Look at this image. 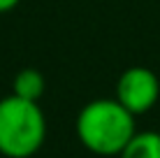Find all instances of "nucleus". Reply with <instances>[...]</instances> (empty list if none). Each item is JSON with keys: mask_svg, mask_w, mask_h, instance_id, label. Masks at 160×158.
I'll list each match as a JSON object with an SVG mask.
<instances>
[{"mask_svg": "<svg viewBox=\"0 0 160 158\" xmlns=\"http://www.w3.org/2000/svg\"><path fill=\"white\" fill-rule=\"evenodd\" d=\"M74 133L86 151L102 158H118L137 133V116L116 98H95L79 110Z\"/></svg>", "mask_w": 160, "mask_h": 158, "instance_id": "obj_1", "label": "nucleus"}, {"mask_svg": "<svg viewBox=\"0 0 160 158\" xmlns=\"http://www.w3.org/2000/svg\"><path fill=\"white\" fill-rule=\"evenodd\" d=\"M44 91H47V79L37 68H23L12 79V93L19 98H26V100L40 102Z\"/></svg>", "mask_w": 160, "mask_h": 158, "instance_id": "obj_4", "label": "nucleus"}, {"mask_svg": "<svg viewBox=\"0 0 160 158\" xmlns=\"http://www.w3.org/2000/svg\"><path fill=\"white\" fill-rule=\"evenodd\" d=\"M114 98L132 112L135 116L151 112L160 100V79L146 65H132L125 68L116 79V93Z\"/></svg>", "mask_w": 160, "mask_h": 158, "instance_id": "obj_3", "label": "nucleus"}, {"mask_svg": "<svg viewBox=\"0 0 160 158\" xmlns=\"http://www.w3.org/2000/svg\"><path fill=\"white\" fill-rule=\"evenodd\" d=\"M118 158H160V133L158 130H137Z\"/></svg>", "mask_w": 160, "mask_h": 158, "instance_id": "obj_5", "label": "nucleus"}, {"mask_svg": "<svg viewBox=\"0 0 160 158\" xmlns=\"http://www.w3.org/2000/svg\"><path fill=\"white\" fill-rule=\"evenodd\" d=\"M21 5V0H0V14H9Z\"/></svg>", "mask_w": 160, "mask_h": 158, "instance_id": "obj_6", "label": "nucleus"}, {"mask_svg": "<svg viewBox=\"0 0 160 158\" xmlns=\"http://www.w3.org/2000/svg\"><path fill=\"white\" fill-rule=\"evenodd\" d=\"M47 142V116L40 102L14 93L0 98V156L32 158Z\"/></svg>", "mask_w": 160, "mask_h": 158, "instance_id": "obj_2", "label": "nucleus"}]
</instances>
